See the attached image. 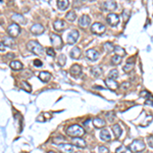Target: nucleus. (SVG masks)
Here are the masks:
<instances>
[{
  "label": "nucleus",
  "mask_w": 153,
  "mask_h": 153,
  "mask_svg": "<svg viewBox=\"0 0 153 153\" xmlns=\"http://www.w3.org/2000/svg\"><path fill=\"white\" fill-rule=\"evenodd\" d=\"M67 134L73 138H76V137H82V136L85 134V131L82 127H80V126L72 125L67 129Z\"/></svg>",
  "instance_id": "f257e3e1"
},
{
  "label": "nucleus",
  "mask_w": 153,
  "mask_h": 153,
  "mask_svg": "<svg viewBox=\"0 0 153 153\" xmlns=\"http://www.w3.org/2000/svg\"><path fill=\"white\" fill-rule=\"evenodd\" d=\"M145 143L143 140H134L129 146V149L133 153H140L145 150Z\"/></svg>",
  "instance_id": "f03ea898"
},
{
  "label": "nucleus",
  "mask_w": 153,
  "mask_h": 153,
  "mask_svg": "<svg viewBox=\"0 0 153 153\" xmlns=\"http://www.w3.org/2000/svg\"><path fill=\"white\" fill-rule=\"evenodd\" d=\"M27 48L28 50H30L31 52H33L34 54L41 55L43 53V47L40 43H38L37 41H30L27 44Z\"/></svg>",
  "instance_id": "7ed1b4c3"
},
{
  "label": "nucleus",
  "mask_w": 153,
  "mask_h": 153,
  "mask_svg": "<svg viewBox=\"0 0 153 153\" xmlns=\"http://www.w3.org/2000/svg\"><path fill=\"white\" fill-rule=\"evenodd\" d=\"M105 30H106V27L103 24H101V22H94V24L91 26V32H92L93 34L101 35L105 32Z\"/></svg>",
  "instance_id": "20e7f679"
},
{
  "label": "nucleus",
  "mask_w": 153,
  "mask_h": 153,
  "mask_svg": "<svg viewBox=\"0 0 153 153\" xmlns=\"http://www.w3.org/2000/svg\"><path fill=\"white\" fill-rule=\"evenodd\" d=\"M51 43H52V46L55 49H60L62 47V40H61V37L57 34H51L50 35Z\"/></svg>",
  "instance_id": "39448f33"
},
{
  "label": "nucleus",
  "mask_w": 153,
  "mask_h": 153,
  "mask_svg": "<svg viewBox=\"0 0 153 153\" xmlns=\"http://www.w3.org/2000/svg\"><path fill=\"white\" fill-rule=\"evenodd\" d=\"M7 33L8 35H9L10 37H12V38H14V37L18 36V34L20 33V27L18 26V25L16 24H11L9 27H8L7 29Z\"/></svg>",
  "instance_id": "423d86ee"
},
{
  "label": "nucleus",
  "mask_w": 153,
  "mask_h": 153,
  "mask_svg": "<svg viewBox=\"0 0 153 153\" xmlns=\"http://www.w3.org/2000/svg\"><path fill=\"white\" fill-rule=\"evenodd\" d=\"M106 20L110 26L114 27V26H117V25H119V16L117 15V13H109L108 15L106 16Z\"/></svg>",
  "instance_id": "0eeeda50"
},
{
  "label": "nucleus",
  "mask_w": 153,
  "mask_h": 153,
  "mask_svg": "<svg viewBox=\"0 0 153 153\" xmlns=\"http://www.w3.org/2000/svg\"><path fill=\"white\" fill-rule=\"evenodd\" d=\"M79 36H80V35H79L78 31L76 30L72 31V32L67 35V43H69V44H75L76 41H78Z\"/></svg>",
  "instance_id": "6e6552de"
},
{
  "label": "nucleus",
  "mask_w": 153,
  "mask_h": 153,
  "mask_svg": "<svg viewBox=\"0 0 153 153\" xmlns=\"http://www.w3.org/2000/svg\"><path fill=\"white\" fill-rule=\"evenodd\" d=\"M86 55L87 58L91 61H96L99 58V53L95 49H89V50H87Z\"/></svg>",
  "instance_id": "1a4fd4ad"
},
{
  "label": "nucleus",
  "mask_w": 153,
  "mask_h": 153,
  "mask_svg": "<svg viewBox=\"0 0 153 153\" xmlns=\"http://www.w3.org/2000/svg\"><path fill=\"white\" fill-rule=\"evenodd\" d=\"M31 32H32L33 35L38 36V35H41L43 32H44V27L40 24H35L31 27Z\"/></svg>",
  "instance_id": "9d476101"
},
{
  "label": "nucleus",
  "mask_w": 153,
  "mask_h": 153,
  "mask_svg": "<svg viewBox=\"0 0 153 153\" xmlns=\"http://www.w3.org/2000/svg\"><path fill=\"white\" fill-rule=\"evenodd\" d=\"M90 22H91V18H89L88 15H86V14H84V15H82L79 18V26L83 27V28H87V27L90 25Z\"/></svg>",
  "instance_id": "9b49d317"
},
{
  "label": "nucleus",
  "mask_w": 153,
  "mask_h": 153,
  "mask_svg": "<svg viewBox=\"0 0 153 153\" xmlns=\"http://www.w3.org/2000/svg\"><path fill=\"white\" fill-rule=\"evenodd\" d=\"M72 143H73L74 146H76V147H79V148H85L86 147V145H87L86 142H85V140H83L81 137L73 138Z\"/></svg>",
  "instance_id": "f8f14e48"
},
{
  "label": "nucleus",
  "mask_w": 153,
  "mask_h": 153,
  "mask_svg": "<svg viewBox=\"0 0 153 153\" xmlns=\"http://www.w3.org/2000/svg\"><path fill=\"white\" fill-rule=\"evenodd\" d=\"M53 28H54V30L57 31V32H60V31L65 30V22H63L62 20H56L53 22Z\"/></svg>",
  "instance_id": "ddd939ff"
},
{
  "label": "nucleus",
  "mask_w": 153,
  "mask_h": 153,
  "mask_svg": "<svg viewBox=\"0 0 153 153\" xmlns=\"http://www.w3.org/2000/svg\"><path fill=\"white\" fill-rule=\"evenodd\" d=\"M11 18H12V20L14 22V24H16V25H18V24H26V18H24V16L22 15V14H20V13H14V14H12V16H11Z\"/></svg>",
  "instance_id": "4468645a"
},
{
  "label": "nucleus",
  "mask_w": 153,
  "mask_h": 153,
  "mask_svg": "<svg viewBox=\"0 0 153 153\" xmlns=\"http://www.w3.org/2000/svg\"><path fill=\"white\" fill-rule=\"evenodd\" d=\"M69 73L72 74L73 76H79L81 74H82V67H81L79 65H72L71 69H69Z\"/></svg>",
  "instance_id": "2eb2a0df"
},
{
  "label": "nucleus",
  "mask_w": 153,
  "mask_h": 153,
  "mask_svg": "<svg viewBox=\"0 0 153 153\" xmlns=\"http://www.w3.org/2000/svg\"><path fill=\"white\" fill-rule=\"evenodd\" d=\"M105 85H106L107 88L110 89V90H115V89L119 88V84L115 82V80H111V79H108V78L105 80Z\"/></svg>",
  "instance_id": "dca6fc26"
},
{
  "label": "nucleus",
  "mask_w": 153,
  "mask_h": 153,
  "mask_svg": "<svg viewBox=\"0 0 153 153\" xmlns=\"http://www.w3.org/2000/svg\"><path fill=\"white\" fill-rule=\"evenodd\" d=\"M103 6H104V10L112 11L117 8V3H115V1H105L103 3Z\"/></svg>",
  "instance_id": "f3484780"
},
{
  "label": "nucleus",
  "mask_w": 153,
  "mask_h": 153,
  "mask_svg": "<svg viewBox=\"0 0 153 153\" xmlns=\"http://www.w3.org/2000/svg\"><path fill=\"white\" fill-rule=\"evenodd\" d=\"M60 147V149L62 151H65V153H73L74 149H75V146L73 144H60L58 145Z\"/></svg>",
  "instance_id": "a211bd4d"
},
{
  "label": "nucleus",
  "mask_w": 153,
  "mask_h": 153,
  "mask_svg": "<svg viewBox=\"0 0 153 153\" xmlns=\"http://www.w3.org/2000/svg\"><path fill=\"white\" fill-rule=\"evenodd\" d=\"M134 67H135V59L134 58L128 59L127 65L123 67V69H124V72H126V73H129V72H131L132 69H134Z\"/></svg>",
  "instance_id": "6ab92c4d"
},
{
  "label": "nucleus",
  "mask_w": 153,
  "mask_h": 153,
  "mask_svg": "<svg viewBox=\"0 0 153 153\" xmlns=\"http://www.w3.org/2000/svg\"><path fill=\"white\" fill-rule=\"evenodd\" d=\"M81 54H82V52H81L79 47H74L69 52V55L73 59H79L81 57Z\"/></svg>",
  "instance_id": "aec40b11"
},
{
  "label": "nucleus",
  "mask_w": 153,
  "mask_h": 153,
  "mask_svg": "<svg viewBox=\"0 0 153 153\" xmlns=\"http://www.w3.org/2000/svg\"><path fill=\"white\" fill-rule=\"evenodd\" d=\"M112 132H113V135H114V138H117V139H119V138L121 136V133H123L121 126L117 125V124L112 126Z\"/></svg>",
  "instance_id": "412c9836"
},
{
  "label": "nucleus",
  "mask_w": 153,
  "mask_h": 153,
  "mask_svg": "<svg viewBox=\"0 0 153 153\" xmlns=\"http://www.w3.org/2000/svg\"><path fill=\"white\" fill-rule=\"evenodd\" d=\"M93 124H94V127L98 128V129H101V128H103L106 125L104 119H100V117H95V119H93Z\"/></svg>",
  "instance_id": "4be33fe9"
},
{
  "label": "nucleus",
  "mask_w": 153,
  "mask_h": 153,
  "mask_svg": "<svg viewBox=\"0 0 153 153\" xmlns=\"http://www.w3.org/2000/svg\"><path fill=\"white\" fill-rule=\"evenodd\" d=\"M39 79H40L43 83H47L51 79V74L49 73V72H45V71L41 72V73L39 74Z\"/></svg>",
  "instance_id": "5701e85b"
},
{
  "label": "nucleus",
  "mask_w": 153,
  "mask_h": 153,
  "mask_svg": "<svg viewBox=\"0 0 153 153\" xmlns=\"http://www.w3.org/2000/svg\"><path fill=\"white\" fill-rule=\"evenodd\" d=\"M91 75H93L94 78H99L102 75V69L100 67H91Z\"/></svg>",
  "instance_id": "b1692460"
},
{
  "label": "nucleus",
  "mask_w": 153,
  "mask_h": 153,
  "mask_svg": "<svg viewBox=\"0 0 153 153\" xmlns=\"http://www.w3.org/2000/svg\"><path fill=\"white\" fill-rule=\"evenodd\" d=\"M10 67H11L13 71H20V69H22V63L20 62V61H18V60H13V61H11L10 62Z\"/></svg>",
  "instance_id": "393cba45"
},
{
  "label": "nucleus",
  "mask_w": 153,
  "mask_h": 153,
  "mask_svg": "<svg viewBox=\"0 0 153 153\" xmlns=\"http://www.w3.org/2000/svg\"><path fill=\"white\" fill-rule=\"evenodd\" d=\"M110 134H109L108 130L107 129H103L100 132V139L102 141H110Z\"/></svg>",
  "instance_id": "a878e982"
},
{
  "label": "nucleus",
  "mask_w": 153,
  "mask_h": 153,
  "mask_svg": "<svg viewBox=\"0 0 153 153\" xmlns=\"http://www.w3.org/2000/svg\"><path fill=\"white\" fill-rule=\"evenodd\" d=\"M69 2L67 0H60V1H57V7L60 10H65L69 7Z\"/></svg>",
  "instance_id": "bb28decb"
},
{
  "label": "nucleus",
  "mask_w": 153,
  "mask_h": 153,
  "mask_svg": "<svg viewBox=\"0 0 153 153\" xmlns=\"http://www.w3.org/2000/svg\"><path fill=\"white\" fill-rule=\"evenodd\" d=\"M103 48L105 49V51H106L107 53H110L112 52V51H114V45L110 42H106L103 44Z\"/></svg>",
  "instance_id": "cd10ccee"
},
{
  "label": "nucleus",
  "mask_w": 153,
  "mask_h": 153,
  "mask_svg": "<svg viewBox=\"0 0 153 153\" xmlns=\"http://www.w3.org/2000/svg\"><path fill=\"white\" fill-rule=\"evenodd\" d=\"M114 52H115V55H119V56H121V57L126 55L125 49L121 46H114Z\"/></svg>",
  "instance_id": "c85d7f7f"
},
{
  "label": "nucleus",
  "mask_w": 153,
  "mask_h": 153,
  "mask_svg": "<svg viewBox=\"0 0 153 153\" xmlns=\"http://www.w3.org/2000/svg\"><path fill=\"white\" fill-rule=\"evenodd\" d=\"M20 88H22V90L27 91L28 93L32 92V87H31V85L29 84V83H27V82H25L24 81V82H20Z\"/></svg>",
  "instance_id": "c756f323"
},
{
  "label": "nucleus",
  "mask_w": 153,
  "mask_h": 153,
  "mask_svg": "<svg viewBox=\"0 0 153 153\" xmlns=\"http://www.w3.org/2000/svg\"><path fill=\"white\" fill-rule=\"evenodd\" d=\"M65 18H67V20H69V22H75L76 18V12L74 11V10H71V11H69V12L67 13Z\"/></svg>",
  "instance_id": "7c9ffc66"
},
{
  "label": "nucleus",
  "mask_w": 153,
  "mask_h": 153,
  "mask_svg": "<svg viewBox=\"0 0 153 153\" xmlns=\"http://www.w3.org/2000/svg\"><path fill=\"white\" fill-rule=\"evenodd\" d=\"M57 63H58L59 67H63L67 63V56L65 54H60L57 58Z\"/></svg>",
  "instance_id": "2f4dec72"
},
{
  "label": "nucleus",
  "mask_w": 153,
  "mask_h": 153,
  "mask_svg": "<svg viewBox=\"0 0 153 153\" xmlns=\"http://www.w3.org/2000/svg\"><path fill=\"white\" fill-rule=\"evenodd\" d=\"M119 78V71L115 69H111L108 73V79H111V80H117Z\"/></svg>",
  "instance_id": "473e14b6"
},
{
  "label": "nucleus",
  "mask_w": 153,
  "mask_h": 153,
  "mask_svg": "<svg viewBox=\"0 0 153 153\" xmlns=\"http://www.w3.org/2000/svg\"><path fill=\"white\" fill-rule=\"evenodd\" d=\"M121 62V57L119 56V55H114V56L111 57V63L114 65H117Z\"/></svg>",
  "instance_id": "72a5a7b5"
},
{
  "label": "nucleus",
  "mask_w": 153,
  "mask_h": 153,
  "mask_svg": "<svg viewBox=\"0 0 153 153\" xmlns=\"http://www.w3.org/2000/svg\"><path fill=\"white\" fill-rule=\"evenodd\" d=\"M63 140H65V139H63V137H61V136H58V137L53 138L52 143L53 144H57V145H60V143L63 141Z\"/></svg>",
  "instance_id": "f704fd0d"
},
{
  "label": "nucleus",
  "mask_w": 153,
  "mask_h": 153,
  "mask_svg": "<svg viewBox=\"0 0 153 153\" xmlns=\"http://www.w3.org/2000/svg\"><path fill=\"white\" fill-rule=\"evenodd\" d=\"M97 153H109V150L107 147H105V146H100V147H98V149H97Z\"/></svg>",
  "instance_id": "c9c22d12"
},
{
  "label": "nucleus",
  "mask_w": 153,
  "mask_h": 153,
  "mask_svg": "<svg viewBox=\"0 0 153 153\" xmlns=\"http://www.w3.org/2000/svg\"><path fill=\"white\" fill-rule=\"evenodd\" d=\"M46 53H47V55H49V56H52V57L55 56V51L53 48H49L48 47V48L46 49Z\"/></svg>",
  "instance_id": "e433bc0d"
},
{
  "label": "nucleus",
  "mask_w": 153,
  "mask_h": 153,
  "mask_svg": "<svg viewBox=\"0 0 153 153\" xmlns=\"http://www.w3.org/2000/svg\"><path fill=\"white\" fill-rule=\"evenodd\" d=\"M4 41H5V42L3 43L4 44V46H5V45H7V46H12V45H13V40H11V39H9V38H4Z\"/></svg>",
  "instance_id": "4c0bfd02"
},
{
  "label": "nucleus",
  "mask_w": 153,
  "mask_h": 153,
  "mask_svg": "<svg viewBox=\"0 0 153 153\" xmlns=\"http://www.w3.org/2000/svg\"><path fill=\"white\" fill-rule=\"evenodd\" d=\"M115 153H127V148L125 146H121L115 150Z\"/></svg>",
  "instance_id": "58836bf2"
},
{
  "label": "nucleus",
  "mask_w": 153,
  "mask_h": 153,
  "mask_svg": "<svg viewBox=\"0 0 153 153\" xmlns=\"http://www.w3.org/2000/svg\"><path fill=\"white\" fill-rule=\"evenodd\" d=\"M152 119H153V117H152V115H148V119H145V121H144L143 125H142V126H146V125L148 126V125H149V124L152 121Z\"/></svg>",
  "instance_id": "ea45409f"
},
{
  "label": "nucleus",
  "mask_w": 153,
  "mask_h": 153,
  "mask_svg": "<svg viewBox=\"0 0 153 153\" xmlns=\"http://www.w3.org/2000/svg\"><path fill=\"white\" fill-rule=\"evenodd\" d=\"M147 143L148 145L151 148H153V136H150V137H147Z\"/></svg>",
  "instance_id": "a19ab883"
},
{
  "label": "nucleus",
  "mask_w": 153,
  "mask_h": 153,
  "mask_svg": "<svg viewBox=\"0 0 153 153\" xmlns=\"http://www.w3.org/2000/svg\"><path fill=\"white\" fill-rule=\"evenodd\" d=\"M42 61L41 60H39V59H35L34 60V65L35 67H42Z\"/></svg>",
  "instance_id": "79ce46f5"
},
{
  "label": "nucleus",
  "mask_w": 153,
  "mask_h": 153,
  "mask_svg": "<svg viewBox=\"0 0 153 153\" xmlns=\"http://www.w3.org/2000/svg\"><path fill=\"white\" fill-rule=\"evenodd\" d=\"M106 117L111 121L113 119H114V113H113V112H107L106 113Z\"/></svg>",
  "instance_id": "37998d69"
},
{
  "label": "nucleus",
  "mask_w": 153,
  "mask_h": 153,
  "mask_svg": "<svg viewBox=\"0 0 153 153\" xmlns=\"http://www.w3.org/2000/svg\"><path fill=\"white\" fill-rule=\"evenodd\" d=\"M119 87H121V89H128L130 87V83L125 82V83H123V84H121V86H119Z\"/></svg>",
  "instance_id": "c03bdc74"
},
{
  "label": "nucleus",
  "mask_w": 153,
  "mask_h": 153,
  "mask_svg": "<svg viewBox=\"0 0 153 153\" xmlns=\"http://www.w3.org/2000/svg\"><path fill=\"white\" fill-rule=\"evenodd\" d=\"M0 51H1V52L5 51V46H4L3 42H0Z\"/></svg>",
  "instance_id": "a18cd8bd"
},
{
  "label": "nucleus",
  "mask_w": 153,
  "mask_h": 153,
  "mask_svg": "<svg viewBox=\"0 0 153 153\" xmlns=\"http://www.w3.org/2000/svg\"><path fill=\"white\" fill-rule=\"evenodd\" d=\"M37 119H38L39 121H45V119H44V117H39Z\"/></svg>",
  "instance_id": "49530a36"
},
{
  "label": "nucleus",
  "mask_w": 153,
  "mask_h": 153,
  "mask_svg": "<svg viewBox=\"0 0 153 153\" xmlns=\"http://www.w3.org/2000/svg\"><path fill=\"white\" fill-rule=\"evenodd\" d=\"M48 153H55V152H54V151H49Z\"/></svg>",
  "instance_id": "de8ad7c7"
}]
</instances>
